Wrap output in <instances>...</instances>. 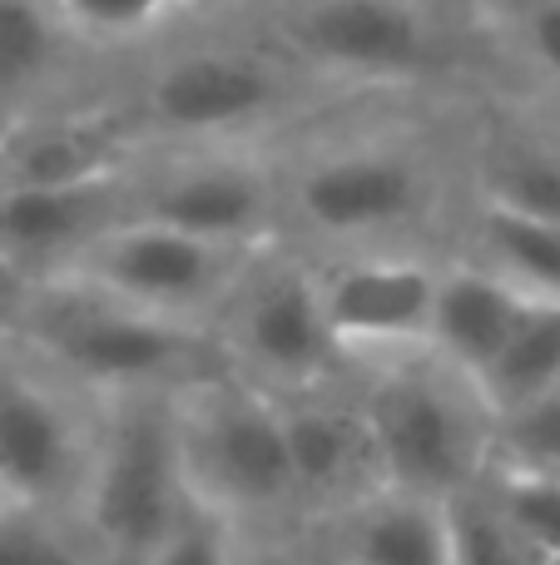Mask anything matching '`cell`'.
<instances>
[{
    "label": "cell",
    "instance_id": "obj_25",
    "mask_svg": "<svg viewBox=\"0 0 560 565\" xmlns=\"http://www.w3.org/2000/svg\"><path fill=\"white\" fill-rule=\"evenodd\" d=\"M258 561H263L258 546L234 521H224L204 501H194V511L169 531V541L144 565H258Z\"/></svg>",
    "mask_w": 560,
    "mask_h": 565
},
{
    "label": "cell",
    "instance_id": "obj_14",
    "mask_svg": "<svg viewBox=\"0 0 560 565\" xmlns=\"http://www.w3.org/2000/svg\"><path fill=\"white\" fill-rule=\"evenodd\" d=\"M293 565H452L446 501L383 487L298 531Z\"/></svg>",
    "mask_w": 560,
    "mask_h": 565
},
{
    "label": "cell",
    "instance_id": "obj_19",
    "mask_svg": "<svg viewBox=\"0 0 560 565\" xmlns=\"http://www.w3.org/2000/svg\"><path fill=\"white\" fill-rule=\"evenodd\" d=\"M69 20L55 0H0V125L25 119L55 79Z\"/></svg>",
    "mask_w": 560,
    "mask_h": 565
},
{
    "label": "cell",
    "instance_id": "obj_16",
    "mask_svg": "<svg viewBox=\"0 0 560 565\" xmlns=\"http://www.w3.org/2000/svg\"><path fill=\"white\" fill-rule=\"evenodd\" d=\"M134 159V135L99 115H25L0 125V189L79 184L119 174Z\"/></svg>",
    "mask_w": 560,
    "mask_h": 565
},
{
    "label": "cell",
    "instance_id": "obj_30",
    "mask_svg": "<svg viewBox=\"0 0 560 565\" xmlns=\"http://www.w3.org/2000/svg\"><path fill=\"white\" fill-rule=\"evenodd\" d=\"M10 501H15V497H10V491H6V487H0V507H10Z\"/></svg>",
    "mask_w": 560,
    "mask_h": 565
},
{
    "label": "cell",
    "instance_id": "obj_3",
    "mask_svg": "<svg viewBox=\"0 0 560 565\" xmlns=\"http://www.w3.org/2000/svg\"><path fill=\"white\" fill-rule=\"evenodd\" d=\"M353 372L392 487L446 501L492 471L502 417L476 372L456 367L432 342Z\"/></svg>",
    "mask_w": 560,
    "mask_h": 565
},
{
    "label": "cell",
    "instance_id": "obj_26",
    "mask_svg": "<svg viewBox=\"0 0 560 565\" xmlns=\"http://www.w3.org/2000/svg\"><path fill=\"white\" fill-rule=\"evenodd\" d=\"M492 481L502 491V501L511 507V516L526 526V536L551 561H560V477H551V471L492 467Z\"/></svg>",
    "mask_w": 560,
    "mask_h": 565
},
{
    "label": "cell",
    "instance_id": "obj_8",
    "mask_svg": "<svg viewBox=\"0 0 560 565\" xmlns=\"http://www.w3.org/2000/svg\"><path fill=\"white\" fill-rule=\"evenodd\" d=\"M254 254L258 248L218 244V238H198L159 218L129 214L65 274H79L164 318L214 328V312L224 308L228 288Z\"/></svg>",
    "mask_w": 560,
    "mask_h": 565
},
{
    "label": "cell",
    "instance_id": "obj_13",
    "mask_svg": "<svg viewBox=\"0 0 560 565\" xmlns=\"http://www.w3.org/2000/svg\"><path fill=\"white\" fill-rule=\"evenodd\" d=\"M134 164L79 184L0 189V254L30 278L75 268L115 224L134 214Z\"/></svg>",
    "mask_w": 560,
    "mask_h": 565
},
{
    "label": "cell",
    "instance_id": "obj_10",
    "mask_svg": "<svg viewBox=\"0 0 560 565\" xmlns=\"http://www.w3.org/2000/svg\"><path fill=\"white\" fill-rule=\"evenodd\" d=\"M317 282H323L327 322L353 367L432 342L442 258H427L417 248L323 254Z\"/></svg>",
    "mask_w": 560,
    "mask_h": 565
},
{
    "label": "cell",
    "instance_id": "obj_24",
    "mask_svg": "<svg viewBox=\"0 0 560 565\" xmlns=\"http://www.w3.org/2000/svg\"><path fill=\"white\" fill-rule=\"evenodd\" d=\"M492 467L551 471V477H560V387H551L546 397L526 402L516 412H502Z\"/></svg>",
    "mask_w": 560,
    "mask_h": 565
},
{
    "label": "cell",
    "instance_id": "obj_2",
    "mask_svg": "<svg viewBox=\"0 0 560 565\" xmlns=\"http://www.w3.org/2000/svg\"><path fill=\"white\" fill-rule=\"evenodd\" d=\"M15 338L30 342L40 358L55 362L95 397L139 387H184L204 372L228 367L208 328L139 308L79 274L35 278Z\"/></svg>",
    "mask_w": 560,
    "mask_h": 565
},
{
    "label": "cell",
    "instance_id": "obj_5",
    "mask_svg": "<svg viewBox=\"0 0 560 565\" xmlns=\"http://www.w3.org/2000/svg\"><path fill=\"white\" fill-rule=\"evenodd\" d=\"M278 179H283V238L317 258L417 248L412 234L442 199L432 164L412 145H387V139L313 149L303 164Z\"/></svg>",
    "mask_w": 560,
    "mask_h": 565
},
{
    "label": "cell",
    "instance_id": "obj_28",
    "mask_svg": "<svg viewBox=\"0 0 560 565\" xmlns=\"http://www.w3.org/2000/svg\"><path fill=\"white\" fill-rule=\"evenodd\" d=\"M526 40H531L536 60L560 79V0H541L531 10V25H526Z\"/></svg>",
    "mask_w": 560,
    "mask_h": 565
},
{
    "label": "cell",
    "instance_id": "obj_22",
    "mask_svg": "<svg viewBox=\"0 0 560 565\" xmlns=\"http://www.w3.org/2000/svg\"><path fill=\"white\" fill-rule=\"evenodd\" d=\"M0 565H99L75 511L10 501L0 507Z\"/></svg>",
    "mask_w": 560,
    "mask_h": 565
},
{
    "label": "cell",
    "instance_id": "obj_31",
    "mask_svg": "<svg viewBox=\"0 0 560 565\" xmlns=\"http://www.w3.org/2000/svg\"><path fill=\"white\" fill-rule=\"evenodd\" d=\"M556 565H560V561H556Z\"/></svg>",
    "mask_w": 560,
    "mask_h": 565
},
{
    "label": "cell",
    "instance_id": "obj_6",
    "mask_svg": "<svg viewBox=\"0 0 560 565\" xmlns=\"http://www.w3.org/2000/svg\"><path fill=\"white\" fill-rule=\"evenodd\" d=\"M208 332L228 367L273 397L308 392L317 382L353 372L333 322H327L317 258L288 238L263 244L248 258Z\"/></svg>",
    "mask_w": 560,
    "mask_h": 565
},
{
    "label": "cell",
    "instance_id": "obj_20",
    "mask_svg": "<svg viewBox=\"0 0 560 565\" xmlns=\"http://www.w3.org/2000/svg\"><path fill=\"white\" fill-rule=\"evenodd\" d=\"M482 387H486V397H492L496 417L560 387V302H551V298L526 302L516 332L506 338V348L496 352L492 367L482 372Z\"/></svg>",
    "mask_w": 560,
    "mask_h": 565
},
{
    "label": "cell",
    "instance_id": "obj_11",
    "mask_svg": "<svg viewBox=\"0 0 560 565\" xmlns=\"http://www.w3.org/2000/svg\"><path fill=\"white\" fill-rule=\"evenodd\" d=\"M293 75L244 50H189L149 75L144 125L179 145H224L234 135L278 119Z\"/></svg>",
    "mask_w": 560,
    "mask_h": 565
},
{
    "label": "cell",
    "instance_id": "obj_17",
    "mask_svg": "<svg viewBox=\"0 0 560 565\" xmlns=\"http://www.w3.org/2000/svg\"><path fill=\"white\" fill-rule=\"evenodd\" d=\"M526 292L496 278L492 268L472 258H442V282H437V312H432V348L452 358L456 367L482 377L506 348L526 312Z\"/></svg>",
    "mask_w": 560,
    "mask_h": 565
},
{
    "label": "cell",
    "instance_id": "obj_4",
    "mask_svg": "<svg viewBox=\"0 0 560 565\" xmlns=\"http://www.w3.org/2000/svg\"><path fill=\"white\" fill-rule=\"evenodd\" d=\"M174 392L139 387L105 397L95 461L75 507L99 565H144L198 501L179 447Z\"/></svg>",
    "mask_w": 560,
    "mask_h": 565
},
{
    "label": "cell",
    "instance_id": "obj_23",
    "mask_svg": "<svg viewBox=\"0 0 560 565\" xmlns=\"http://www.w3.org/2000/svg\"><path fill=\"white\" fill-rule=\"evenodd\" d=\"M476 199H492V204L560 224V149H531V145L502 149L492 159V169H486V184Z\"/></svg>",
    "mask_w": 560,
    "mask_h": 565
},
{
    "label": "cell",
    "instance_id": "obj_18",
    "mask_svg": "<svg viewBox=\"0 0 560 565\" xmlns=\"http://www.w3.org/2000/svg\"><path fill=\"white\" fill-rule=\"evenodd\" d=\"M462 258L492 268L496 278L521 288L526 298L560 302V224H551V218L476 199Z\"/></svg>",
    "mask_w": 560,
    "mask_h": 565
},
{
    "label": "cell",
    "instance_id": "obj_7",
    "mask_svg": "<svg viewBox=\"0 0 560 565\" xmlns=\"http://www.w3.org/2000/svg\"><path fill=\"white\" fill-rule=\"evenodd\" d=\"M105 397L45 362L15 332L0 338V487L15 501L75 511L85 497Z\"/></svg>",
    "mask_w": 560,
    "mask_h": 565
},
{
    "label": "cell",
    "instance_id": "obj_12",
    "mask_svg": "<svg viewBox=\"0 0 560 565\" xmlns=\"http://www.w3.org/2000/svg\"><path fill=\"white\" fill-rule=\"evenodd\" d=\"M278 402H283L298 497H303L308 521L327 516V511H343V507H353V501L373 497V491L392 487L387 467H383V447H377L373 417H367L363 387H357V372L317 382V387H308V392H288V397H278Z\"/></svg>",
    "mask_w": 560,
    "mask_h": 565
},
{
    "label": "cell",
    "instance_id": "obj_9",
    "mask_svg": "<svg viewBox=\"0 0 560 565\" xmlns=\"http://www.w3.org/2000/svg\"><path fill=\"white\" fill-rule=\"evenodd\" d=\"M134 214L238 248L283 238V179L244 149L204 145L198 154L134 159Z\"/></svg>",
    "mask_w": 560,
    "mask_h": 565
},
{
    "label": "cell",
    "instance_id": "obj_15",
    "mask_svg": "<svg viewBox=\"0 0 560 565\" xmlns=\"http://www.w3.org/2000/svg\"><path fill=\"white\" fill-rule=\"evenodd\" d=\"M293 45L313 70L347 79H407L427 65V20L412 0H308Z\"/></svg>",
    "mask_w": 560,
    "mask_h": 565
},
{
    "label": "cell",
    "instance_id": "obj_27",
    "mask_svg": "<svg viewBox=\"0 0 560 565\" xmlns=\"http://www.w3.org/2000/svg\"><path fill=\"white\" fill-rule=\"evenodd\" d=\"M75 35H129L144 30L179 0H55Z\"/></svg>",
    "mask_w": 560,
    "mask_h": 565
},
{
    "label": "cell",
    "instance_id": "obj_1",
    "mask_svg": "<svg viewBox=\"0 0 560 565\" xmlns=\"http://www.w3.org/2000/svg\"><path fill=\"white\" fill-rule=\"evenodd\" d=\"M174 412L194 497L234 521L263 556H293L308 516L283 402L234 367H214L174 392Z\"/></svg>",
    "mask_w": 560,
    "mask_h": 565
},
{
    "label": "cell",
    "instance_id": "obj_21",
    "mask_svg": "<svg viewBox=\"0 0 560 565\" xmlns=\"http://www.w3.org/2000/svg\"><path fill=\"white\" fill-rule=\"evenodd\" d=\"M446 531H452V565H556L511 516L492 471L446 497Z\"/></svg>",
    "mask_w": 560,
    "mask_h": 565
},
{
    "label": "cell",
    "instance_id": "obj_29",
    "mask_svg": "<svg viewBox=\"0 0 560 565\" xmlns=\"http://www.w3.org/2000/svg\"><path fill=\"white\" fill-rule=\"evenodd\" d=\"M30 288H35V278H30L25 268L10 264V258L0 254V338H6V332H15L20 312H25Z\"/></svg>",
    "mask_w": 560,
    "mask_h": 565
}]
</instances>
